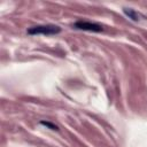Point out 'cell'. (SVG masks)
I'll list each match as a JSON object with an SVG mask.
<instances>
[{"instance_id": "cell-4", "label": "cell", "mask_w": 147, "mask_h": 147, "mask_svg": "<svg viewBox=\"0 0 147 147\" xmlns=\"http://www.w3.org/2000/svg\"><path fill=\"white\" fill-rule=\"evenodd\" d=\"M40 124L44 125V126H46V127H48V129H51V130L59 131V126L55 125V124L52 123V122H48V121H40Z\"/></svg>"}, {"instance_id": "cell-1", "label": "cell", "mask_w": 147, "mask_h": 147, "mask_svg": "<svg viewBox=\"0 0 147 147\" xmlns=\"http://www.w3.org/2000/svg\"><path fill=\"white\" fill-rule=\"evenodd\" d=\"M61 32V28L55 24H44V25H36L30 29H28V33L31 36L34 34H45V36H52L57 34Z\"/></svg>"}, {"instance_id": "cell-3", "label": "cell", "mask_w": 147, "mask_h": 147, "mask_svg": "<svg viewBox=\"0 0 147 147\" xmlns=\"http://www.w3.org/2000/svg\"><path fill=\"white\" fill-rule=\"evenodd\" d=\"M123 13H124L130 20H132V21H134V22L140 21V20L144 17L142 14H140L139 11H137V10H134V9H132V8H123Z\"/></svg>"}, {"instance_id": "cell-2", "label": "cell", "mask_w": 147, "mask_h": 147, "mask_svg": "<svg viewBox=\"0 0 147 147\" xmlns=\"http://www.w3.org/2000/svg\"><path fill=\"white\" fill-rule=\"evenodd\" d=\"M75 29L78 30H83V31H92V32H101L103 31L102 25L98 24V23H93V22H88V21H77L74 24Z\"/></svg>"}]
</instances>
